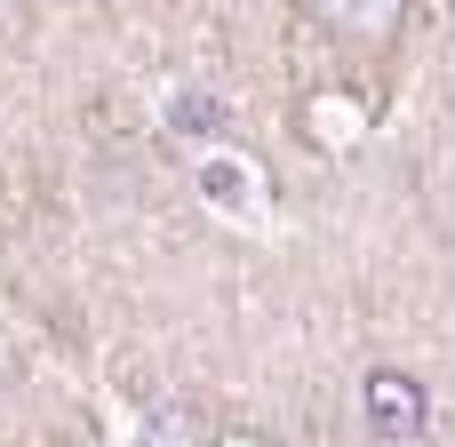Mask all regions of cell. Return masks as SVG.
I'll return each mask as SVG.
<instances>
[{
    "label": "cell",
    "instance_id": "1",
    "mask_svg": "<svg viewBox=\"0 0 455 447\" xmlns=\"http://www.w3.org/2000/svg\"><path fill=\"white\" fill-rule=\"evenodd\" d=\"M360 416H368V432L384 447H416L432 432V392H424V376H408V368H368Z\"/></svg>",
    "mask_w": 455,
    "mask_h": 447
},
{
    "label": "cell",
    "instance_id": "2",
    "mask_svg": "<svg viewBox=\"0 0 455 447\" xmlns=\"http://www.w3.org/2000/svg\"><path fill=\"white\" fill-rule=\"evenodd\" d=\"M304 8H312L320 32L360 40V48H376V40H392V32L408 24V0H304Z\"/></svg>",
    "mask_w": 455,
    "mask_h": 447
}]
</instances>
